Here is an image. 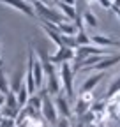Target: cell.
Instances as JSON below:
<instances>
[{"instance_id":"1","label":"cell","mask_w":120,"mask_h":127,"mask_svg":"<svg viewBox=\"0 0 120 127\" xmlns=\"http://www.w3.org/2000/svg\"><path fill=\"white\" fill-rule=\"evenodd\" d=\"M32 5L35 9L37 18L41 20V23H53V25H60L62 21H65L64 14L58 11V7L50 5L42 0H32Z\"/></svg>"},{"instance_id":"2","label":"cell","mask_w":120,"mask_h":127,"mask_svg":"<svg viewBox=\"0 0 120 127\" xmlns=\"http://www.w3.org/2000/svg\"><path fill=\"white\" fill-rule=\"evenodd\" d=\"M42 90V88H41ZM41 97H42V108H41V115H42V118L46 120L50 125H57V122H58V118H60V115H58V111H57V106H55V101H51V97H50V94L46 92V88H44L42 92H41Z\"/></svg>"},{"instance_id":"3","label":"cell","mask_w":120,"mask_h":127,"mask_svg":"<svg viewBox=\"0 0 120 127\" xmlns=\"http://www.w3.org/2000/svg\"><path fill=\"white\" fill-rule=\"evenodd\" d=\"M58 76L62 81V90L65 92L67 99L72 101L74 99V69L71 64H62L58 69Z\"/></svg>"},{"instance_id":"4","label":"cell","mask_w":120,"mask_h":127,"mask_svg":"<svg viewBox=\"0 0 120 127\" xmlns=\"http://www.w3.org/2000/svg\"><path fill=\"white\" fill-rule=\"evenodd\" d=\"M0 4L16 9V11L27 14L28 18H34V16H37V14H35V9H34V5H32V2H28V0H0Z\"/></svg>"},{"instance_id":"5","label":"cell","mask_w":120,"mask_h":127,"mask_svg":"<svg viewBox=\"0 0 120 127\" xmlns=\"http://www.w3.org/2000/svg\"><path fill=\"white\" fill-rule=\"evenodd\" d=\"M55 106H57V111H58V115L60 117H64V118H71L72 115V108H71V101L67 99V95L65 92L62 90L58 95H55Z\"/></svg>"},{"instance_id":"6","label":"cell","mask_w":120,"mask_h":127,"mask_svg":"<svg viewBox=\"0 0 120 127\" xmlns=\"http://www.w3.org/2000/svg\"><path fill=\"white\" fill-rule=\"evenodd\" d=\"M50 60L53 64H58V65L71 64V62H74V50L72 48H58L53 55H50Z\"/></svg>"},{"instance_id":"7","label":"cell","mask_w":120,"mask_h":127,"mask_svg":"<svg viewBox=\"0 0 120 127\" xmlns=\"http://www.w3.org/2000/svg\"><path fill=\"white\" fill-rule=\"evenodd\" d=\"M92 44L104 48V50H110V48H120V41L111 37V35H104V34H95L92 35Z\"/></svg>"},{"instance_id":"8","label":"cell","mask_w":120,"mask_h":127,"mask_svg":"<svg viewBox=\"0 0 120 127\" xmlns=\"http://www.w3.org/2000/svg\"><path fill=\"white\" fill-rule=\"evenodd\" d=\"M92 104H94V101H92V94H83V95H80V97L76 99L74 113H76L78 117H81V115L87 113V111H90Z\"/></svg>"},{"instance_id":"9","label":"cell","mask_w":120,"mask_h":127,"mask_svg":"<svg viewBox=\"0 0 120 127\" xmlns=\"http://www.w3.org/2000/svg\"><path fill=\"white\" fill-rule=\"evenodd\" d=\"M102 78H104V72H95V74H92L90 78H87L85 81H83V85L80 87V95H83V94H92V90L102 81Z\"/></svg>"},{"instance_id":"10","label":"cell","mask_w":120,"mask_h":127,"mask_svg":"<svg viewBox=\"0 0 120 127\" xmlns=\"http://www.w3.org/2000/svg\"><path fill=\"white\" fill-rule=\"evenodd\" d=\"M120 62V53H113L110 57H104L99 64H95V65L92 67V71H97V72H104V71H108L111 69L113 65H117V64Z\"/></svg>"},{"instance_id":"11","label":"cell","mask_w":120,"mask_h":127,"mask_svg":"<svg viewBox=\"0 0 120 127\" xmlns=\"http://www.w3.org/2000/svg\"><path fill=\"white\" fill-rule=\"evenodd\" d=\"M58 32L62 35H67V37H74L78 34V27H76V23H72V21H69V20H65V21H62L58 25Z\"/></svg>"},{"instance_id":"12","label":"cell","mask_w":120,"mask_h":127,"mask_svg":"<svg viewBox=\"0 0 120 127\" xmlns=\"http://www.w3.org/2000/svg\"><path fill=\"white\" fill-rule=\"evenodd\" d=\"M74 39H76V48L78 46H88V44H92V35H88L85 28H78V34L74 35Z\"/></svg>"},{"instance_id":"13","label":"cell","mask_w":120,"mask_h":127,"mask_svg":"<svg viewBox=\"0 0 120 127\" xmlns=\"http://www.w3.org/2000/svg\"><path fill=\"white\" fill-rule=\"evenodd\" d=\"M81 20L85 21V25H88V27H92V28H97V16L90 11V9H85L83 12H81Z\"/></svg>"},{"instance_id":"14","label":"cell","mask_w":120,"mask_h":127,"mask_svg":"<svg viewBox=\"0 0 120 127\" xmlns=\"http://www.w3.org/2000/svg\"><path fill=\"white\" fill-rule=\"evenodd\" d=\"M118 94H120V76H117L113 81L110 83L108 92H106V99L110 101V99H113L115 95H118Z\"/></svg>"},{"instance_id":"15","label":"cell","mask_w":120,"mask_h":127,"mask_svg":"<svg viewBox=\"0 0 120 127\" xmlns=\"http://www.w3.org/2000/svg\"><path fill=\"white\" fill-rule=\"evenodd\" d=\"M9 92H11V83L7 81V76H5L4 67H0V94L7 95Z\"/></svg>"},{"instance_id":"16","label":"cell","mask_w":120,"mask_h":127,"mask_svg":"<svg viewBox=\"0 0 120 127\" xmlns=\"http://www.w3.org/2000/svg\"><path fill=\"white\" fill-rule=\"evenodd\" d=\"M5 106H7V108H11V109L20 111V102H18V97H16V94H14L12 90L5 95Z\"/></svg>"},{"instance_id":"17","label":"cell","mask_w":120,"mask_h":127,"mask_svg":"<svg viewBox=\"0 0 120 127\" xmlns=\"http://www.w3.org/2000/svg\"><path fill=\"white\" fill-rule=\"evenodd\" d=\"M106 104H108V99H106V101L102 99V101H97V102H94L90 109L94 111V115H95V117H101V115L104 113V111L108 109V106H106Z\"/></svg>"},{"instance_id":"18","label":"cell","mask_w":120,"mask_h":127,"mask_svg":"<svg viewBox=\"0 0 120 127\" xmlns=\"http://www.w3.org/2000/svg\"><path fill=\"white\" fill-rule=\"evenodd\" d=\"M97 2L102 5V9H111V7H113V2H111V0H97Z\"/></svg>"},{"instance_id":"19","label":"cell","mask_w":120,"mask_h":127,"mask_svg":"<svg viewBox=\"0 0 120 127\" xmlns=\"http://www.w3.org/2000/svg\"><path fill=\"white\" fill-rule=\"evenodd\" d=\"M5 106V95H2V94H0V109H2Z\"/></svg>"},{"instance_id":"20","label":"cell","mask_w":120,"mask_h":127,"mask_svg":"<svg viewBox=\"0 0 120 127\" xmlns=\"http://www.w3.org/2000/svg\"><path fill=\"white\" fill-rule=\"evenodd\" d=\"M113 7L120 9V0H113ZM113 7H111V9H113Z\"/></svg>"},{"instance_id":"21","label":"cell","mask_w":120,"mask_h":127,"mask_svg":"<svg viewBox=\"0 0 120 127\" xmlns=\"http://www.w3.org/2000/svg\"><path fill=\"white\" fill-rule=\"evenodd\" d=\"M87 127H102L101 124H97V122H92V124H88Z\"/></svg>"},{"instance_id":"22","label":"cell","mask_w":120,"mask_h":127,"mask_svg":"<svg viewBox=\"0 0 120 127\" xmlns=\"http://www.w3.org/2000/svg\"><path fill=\"white\" fill-rule=\"evenodd\" d=\"M0 65H2V58H0Z\"/></svg>"},{"instance_id":"23","label":"cell","mask_w":120,"mask_h":127,"mask_svg":"<svg viewBox=\"0 0 120 127\" xmlns=\"http://www.w3.org/2000/svg\"><path fill=\"white\" fill-rule=\"evenodd\" d=\"M0 67H2V65H0Z\"/></svg>"}]
</instances>
